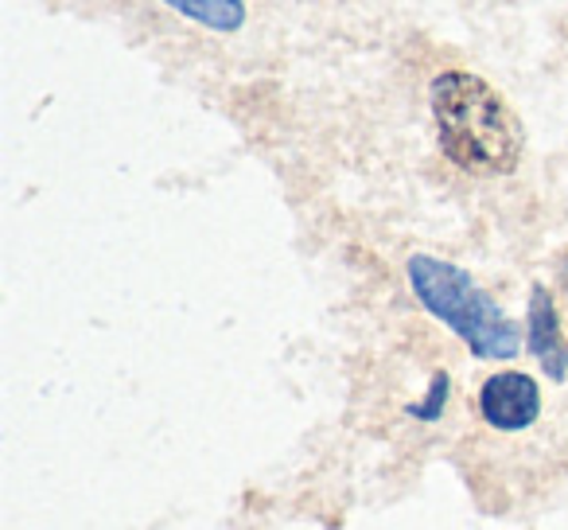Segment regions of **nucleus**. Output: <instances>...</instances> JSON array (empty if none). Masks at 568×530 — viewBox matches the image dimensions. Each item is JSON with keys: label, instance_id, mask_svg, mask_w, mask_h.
<instances>
[{"label": "nucleus", "instance_id": "f257e3e1", "mask_svg": "<svg viewBox=\"0 0 568 530\" xmlns=\"http://www.w3.org/2000/svg\"><path fill=\"white\" fill-rule=\"evenodd\" d=\"M436 141L444 157L471 176H510L521 164L526 133L518 113L487 79L471 71H440L428 87Z\"/></svg>", "mask_w": 568, "mask_h": 530}, {"label": "nucleus", "instance_id": "f03ea898", "mask_svg": "<svg viewBox=\"0 0 568 530\" xmlns=\"http://www.w3.org/2000/svg\"><path fill=\"white\" fill-rule=\"evenodd\" d=\"M409 286L417 301L425 304L428 317L448 324L467 351L479 359H514L521 351V328L498 309V301L459 266L433 253H413L409 266Z\"/></svg>", "mask_w": 568, "mask_h": 530}, {"label": "nucleus", "instance_id": "7ed1b4c3", "mask_svg": "<svg viewBox=\"0 0 568 530\" xmlns=\"http://www.w3.org/2000/svg\"><path fill=\"white\" fill-rule=\"evenodd\" d=\"M479 413L498 433H521L541 418V387L526 371H498L483 382Z\"/></svg>", "mask_w": 568, "mask_h": 530}, {"label": "nucleus", "instance_id": "20e7f679", "mask_svg": "<svg viewBox=\"0 0 568 530\" xmlns=\"http://www.w3.org/2000/svg\"><path fill=\"white\" fill-rule=\"evenodd\" d=\"M526 336H529V356L541 363V371L549 379H568V343L560 332V317L552 293L545 286L529 289V309H526Z\"/></svg>", "mask_w": 568, "mask_h": 530}, {"label": "nucleus", "instance_id": "39448f33", "mask_svg": "<svg viewBox=\"0 0 568 530\" xmlns=\"http://www.w3.org/2000/svg\"><path fill=\"white\" fill-rule=\"evenodd\" d=\"M164 4L206 32L234 36L245 28V0H164Z\"/></svg>", "mask_w": 568, "mask_h": 530}, {"label": "nucleus", "instance_id": "423d86ee", "mask_svg": "<svg viewBox=\"0 0 568 530\" xmlns=\"http://www.w3.org/2000/svg\"><path fill=\"white\" fill-rule=\"evenodd\" d=\"M444 398H448V374H436L433 390H428V402L425 406H413V413H417V418H425V421L440 418V413H444Z\"/></svg>", "mask_w": 568, "mask_h": 530}]
</instances>
